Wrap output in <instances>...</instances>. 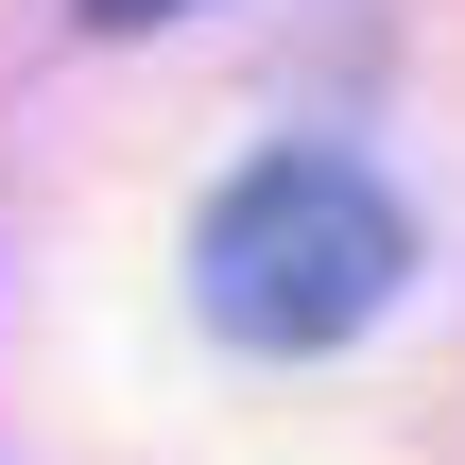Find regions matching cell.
Masks as SVG:
<instances>
[{
	"mask_svg": "<svg viewBox=\"0 0 465 465\" xmlns=\"http://www.w3.org/2000/svg\"><path fill=\"white\" fill-rule=\"evenodd\" d=\"M397 276H414V207H397L362 155H259V173H224L207 224H190L207 328H224V345H276V362L380 328Z\"/></svg>",
	"mask_w": 465,
	"mask_h": 465,
	"instance_id": "1",
	"label": "cell"
},
{
	"mask_svg": "<svg viewBox=\"0 0 465 465\" xmlns=\"http://www.w3.org/2000/svg\"><path fill=\"white\" fill-rule=\"evenodd\" d=\"M155 17H190V0H86V35H155Z\"/></svg>",
	"mask_w": 465,
	"mask_h": 465,
	"instance_id": "2",
	"label": "cell"
}]
</instances>
